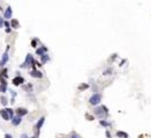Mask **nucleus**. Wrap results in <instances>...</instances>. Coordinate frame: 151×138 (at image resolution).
<instances>
[{"mask_svg":"<svg viewBox=\"0 0 151 138\" xmlns=\"http://www.w3.org/2000/svg\"><path fill=\"white\" fill-rule=\"evenodd\" d=\"M31 46H32V47H37V40H36V39H34V40L31 41Z\"/></svg>","mask_w":151,"mask_h":138,"instance_id":"4be33fe9","label":"nucleus"},{"mask_svg":"<svg viewBox=\"0 0 151 138\" xmlns=\"http://www.w3.org/2000/svg\"><path fill=\"white\" fill-rule=\"evenodd\" d=\"M10 27L13 28V29H19V28H20L19 21L15 20V19H12V21H10Z\"/></svg>","mask_w":151,"mask_h":138,"instance_id":"9d476101","label":"nucleus"},{"mask_svg":"<svg viewBox=\"0 0 151 138\" xmlns=\"http://www.w3.org/2000/svg\"><path fill=\"white\" fill-rule=\"evenodd\" d=\"M99 123H101V125H103V127H110V125H111V123H108V122L105 121V120H101Z\"/></svg>","mask_w":151,"mask_h":138,"instance_id":"6ab92c4d","label":"nucleus"},{"mask_svg":"<svg viewBox=\"0 0 151 138\" xmlns=\"http://www.w3.org/2000/svg\"><path fill=\"white\" fill-rule=\"evenodd\" d=\"M21 138H29V137H28V135H25V134H22V135H21ZM30 138H37V137L35 136V137H30Z\"/></svg>","mask_w":151,"mask_h":138,"instance_id":"b1692460","label":"nucleus"},{"mask_svg":"<svg viewBox=\"0 0 151 138\" xmlns=\"http://www.w3.org/2000/svg\"><path fill=\"white\" fill-rule=\"evenodd\" d=\"M44 122H45V118L43 116V118H39V121H38V122H37V124H36V129H37V130H39V129L42 128V125L44 124Z\"/></svg>","mask_w":151,"mask_h":138,"instance_id":"ddd939ff","label":"nucleus"},{"mask_svg":"<svg viewBox=\"0 0 151 138\" xmlns=\"http://www.w3.org/2000/svg\"><path fill=\"white\" fill-rule=\"evenodd\" d=\"M7 109V112H8V114H9V116H10V120L13 118V116H14V109H12V108H6Z\"/></svg>","mask_w":151,"mask_h":138,"instance_id":"aec40b11","label":"nucleus"},{"mask_svg":"<svg viewBox=\"0 0 151 138\" xmlns=\"http://www.w3.org/2000/svg\"><path fill=\"white\" fill-rule=\"evenodd\" d=\"M47 51L46 47H39V48H37L36 50V54H37L38 57H42L43 54H45V52Z\"/></svg>","mask_w":151,"mask_h":138,"instance_id":"9b49d317","label":"nucleus"},{"mask_svg":"<svg viewBox=\"0 0 151 138\" xmlns=\"http://www.w3.org/2000/svg\"><path fill=\"white\" fill-rule=\"evenodd\" d=\"M30 76L34 78H42L43 77V73L37 70V69H32V70L30 71Z\"/></svg>","mask_w":151,"mask_h":138,"instance_id":"20e7f679","label":"nucleus"},{"mask_svg":"<svg viewBox=\"0 0 151 138\" xmlns=\"http://www.w3.org/2000/svg\"><path fill=\"white\" fill-rule=\"evenodd\" d=\"M6 91H7V84H2V83H1V85H0V92H1V93H5Z\"/></svg>","mask_w":151,"mask_h":138,"instance_id":"a211bd4d","label":"nucleus"},{"mask_svg":"<svg viewBox=\"0 0 151 138\" xmlns=\"http://www.w3.org/2000/svg\"><path fill=\"white\" fill-rule=\"evenodd\" d=\"M71 138H81V137H80V136H78V135H76V134H74V135L72 136Z\"/></svg>","mask_w":151,"mask_h":138,"instance_id":"cd10ccee","label":"nucleus"},{"mask_svg":"<svg viewBox=\"0 0 151 138\" xmlns=\"http://www.w3.org/2000/svg\"><path fill=\"white\" fill-rule=\"evenodd\" d=\"M3 25H5L6 28H9L10 27V24H9V22H8V21H3Z\"/></svg>","mask_w":151,"mask_h":138,"instance_id":"5701e85b","label":"nucleus"},{"mask_svg":"<svg viewBox=\"0 0 151 138\" xmlns=\"http://www.w3.org/2000/svg\"><path fill=\"white\" fill-rule=\"evenodd\" d=\"M111 69H108V70H106V71H104V75H110V73H111Z\"/></svg>","mask_w":151,"mask_h":138,"instance_id":"a878e982","label":"nucleus"},{"mask_svg":"<svg viewBox=\"0 0 151 138\" xmlns=\"http://www.w3.org/2000/svg\"><path fill=\"white\" fill-rule=\"evenodd\" d=\"M0 116H1L2 120H5V121H9L10 120V116H9V114H8V112H7L6 108L0 109Z\"/></svg>","mask_w":151,"mask_h":138,"instance_id":"7ed1b4c3","label":"nucleus"},{"mask_svg":"<svg viewBox=\"0 0 151 138\" xmlns=\"http://www.w3.org/2000/svg\"><path fill=\"white\" fill-rule=\"evenodd\" d=\"M50 60V57H49V54H43L42 57H40V63L42 64H44V63H46L47 61Z\"/></svg>","mask_w":151,"mask_h":138,"instance_id":"f8f14e48","label":"nucleus"},{"mask_svg":"<svg viewBox=\"0 0 151 138\" xmlns=\"http://www.w3.org/2000/svg\"><path fill=\"white\" fill-rule=\"evenodd\" d=\"M15 112H16V114L20 115V116H24V115L28 114V109H25V108H21V107H19Z\"/></svg>","mask_w":151,"mask_h":138,"instance_id":"1a4fd4ad","label":"nucleus"},{"mask_svg":"<svg viewBox=\"0 0 151 138\" xmlns=\"http://www.w3.org/2000/svg\"><path fill=\"white\" fill-rule=\"evenodd\" d=\"M85 118H87L89 121H92V120H95V118H94V116H91L90 114H85Z\"/></svg>","mask_w":151,"mask_h":138,"instance_id":"412c9836","label":"nucleus"},{"mask_svg":"<svg viewBox=\"0 0 151 138\" xmlns=\"http://www.w3.org/2000/svg\"><path fill=\"white\" fill-rule=\"evenodd\" d=\"M5 138H13V136L9 135V134H6V135H5Z\"/></svg>","mask_w":151,"mask_h":138,"instance_id":"bb28decb","label":"nucleus"},{"mask_svg":"<svg viewBox=\"0 0 151 138\" xmlns=\"http://www.w3.org/2000/svg\"><path fill=\"white\" fill-rule=\"evenodd\" d=\"M10 31H12V29H10V28H6V32H7V34H9Z\"/></svg>","mask_w":151,"mask_h":138,"instance_id":"c85d7f7f","label":"nucleus"},{"mask_svg":"<svg viewBox=\"0 0 151 138\" xmlns=\"http://www.w3.org/2000/svg\"><path fill=\"white\" fill-rule=\"evenodd\" d=\"M88 88H89V85L85 84V83H83V84H81L77 89H78V91H83V90H87Z\"/></svg>","mask_w":151,"mask_h":138,"instance_id":"f3484780","label":"nucleus"},{"mask_svg":"<svg viewBox=\"0 0 151 138\" xmlns=\"http://www.w3.org/2000/svg\"><path fill=\"white\" fill-rule=\"evenodd\" d=\"M101 101V93H95L91 96V98L89 99V102H90V105H92V106H96V105H98L99 102Z\"/></svg>","mask_w":151,"mask_h":138,"instance_id":"f257e3e1","label":"nucleus"},{"mask_svg":"<svg viewBox=\"0 0 151 138\" xmlns=\"http://www.w3.org/2000/svg\"><path fill=\"white\" fill-rule=\"evenodd\" d=\"M3 27V19L1 16H0V28Z\"/></svg>","mask_w":151,"mask_h":138,"instance_id":"393cba45","label":"nucleus"},{"mask_svg":"<svg viewBox=\"0 0 151 138\" xmlns=\"http://www.w3.org/2000/svg\"><path fill=\"white\" fill-rule=\"evenodd\" d=\"M0 102H1L2 106H6L7 102H8V100H7V98L5 97V96H1V98H0Z\"/></svg>","mask_w":151,"mask_h":138,"instance_id":"dca6fc26","label":"nucleus"},{"mask_svg":"<svg viewBox=\"0 0 151 138\" xmlns=\"http://www.w3.org/2000/svg\"><path fill=\"white\" fill-rule=\"evenodd\" d=\"M95 114L97 115L98 118H104V115H107L108 114V111H107V108L105 107V106H101V107H98L95 109Z\"/></svg>","mask_w":151,"mask_h":138,"instance_id":"f03ea898","label":"nucleus"},{"mask_svg":"<svg viewBox=\"0 0 151 138\" xmlns=\"http://www.w3.org/2000/svg\"><path fill=\"white\" fill-rule=\"evenodd\" d=\"M12 14H13V12H12V8L8 6L6 9H5V13H3V19H7V20L12 19Z\"/></svg>","mask_w":151,"mask_h":138,"instance_id":"6e6552de","label":"nucleus"},{"mask_svg":"<svg viewBox=\"0 0 151 138\" xmlns=\"http://www.w3.org/2000/svg\"><path fill=\"white\" fill-rule=\"evenodd\" d=\"M117 137L119 138H128V134L124 131H117Z\"/></svg>","mask_w":151,"mask_h":138,"instance_id":"4468645a","label":"nucleus"},{"mask_svg":"<svg viewBox=\"0 0 151 138\" xmlns=\"http://www.w3.org/2000/svg\"><path fill=\"white\" fill-rule=\"evenodd\" d=\"M9 60V57H8V52H5L2 54V58H1V61H0V67H3L5 64L8 62Z\"/></svg>","mask_w":151,"mask_h":138,"instance_id":"423d86ee","label":"nucleus"},{"mask_svg":"<svg viewBox=\"0 0 151 138\" xmlns=\"http://www.w3.org/2000/svg\"><path fill=\"white\" fill-rule=\"evenodd\" d=\"M106 137H107V138H111V134H110V132H106Z\"/></svg>","mask_w":151,"mask_h":138,"instance_id":"c756f323","label":"nucleus"},{"mask_svg":"<svg viewBox=\"0 0 151 138\" xmlns=\"http://www.w3.org/2000/svg\"><path fill=\"white\" fill-rule=\"evenodd\" d=\"M12 83H13L14 85L19 86V85H21V84H23V83H24V78H23V77H21V76H16L15 78H13Z\"/></svg>","mask_w":151,"mask_h":138,"instance_id":"39448f33","label":"nucleus"},{"mask_svg":"<svg viewBox=\"0 0 151 138\" xmlns=\"http://www.w3.org/2000/svg\"><path fill=\"white\" fill-rule=\"evenodd\" d=\"M21 121H22V116H20V115L13 116V118H12V124L16 127V125L21 124Z\"/></svg>","mask_w":151,"mask_h":138,"instance_id":"0eeeda50","label":"nucleus"},{"mask_svg":"<svg viewBox=\"0 0 151 138\" xmlns=\"http://www.w3.org/2000/svg\"><path fill=\"white\" fill-rule=\"evenodd\" d=\"M7 73H8L7 68H3L2 70L0 71V76H2L3 78H7V77H8V74H7Z\"/></svg>","mask_w":151,"mask_h":138,"instance_id":"2eb2a0df","label":"nucleus"}]
</instances>
